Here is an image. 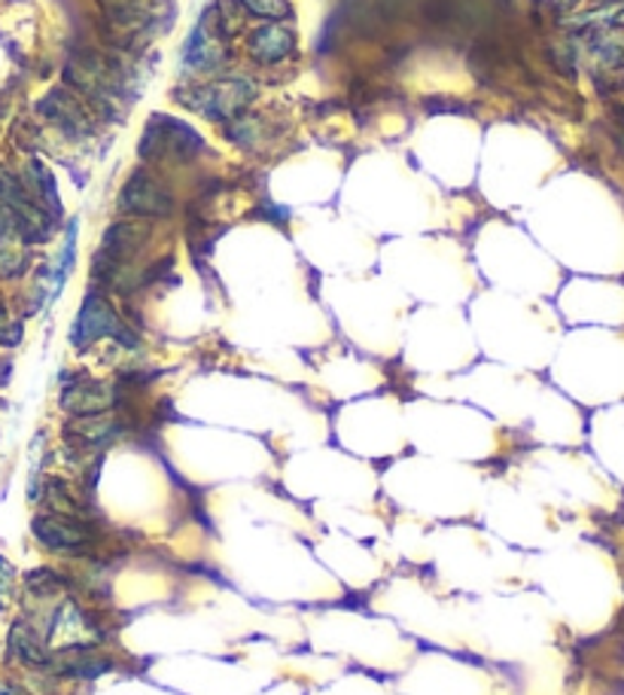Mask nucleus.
<instances>
[{"label":"nucleus","mask_w":624,"mask_h":695,"mask_svg":"<svg viewBox=\"0 0 624 695\" xmlns=\"http://www.w3.org/2000/svg\"><path fill=\"white\" fill-rule=\"evenodd\" d=\"M150 229L141 220H119L107 226L101 248L91 260V281L98 287H110L117 293H131L141 287V275L134 269V253L143 248Z\"/></svg>","instance_id":"nucleus-1"},{"label":"nucleus","mask_w":624,"mask_h":695,"mask_svg":"<svg viewBox=\"0 0 624 695\" xmlns=\"http://www.w3.org/2000/svg\"><path fill=\"white\" fill-rule=\"evenodd\" d=\"M67 89L91 107L98 117H119V98L125 95V70L113 55L101 53H77L67 58L65 65Z\"/></svg>","instance_id":"nucleus-2"},{"label":"nucleus","mask_w":624,"mask_h":695,"mask_svg":"<svg viewBox=\"0 0 624 695\" xmlns=\"http://www.w3.org/2000/svg\"><path fill=\"white\" fill-rule=\"evenodd\" d=\"M0 224L15 232L25 245H43L53 238L58 220L28 193L22 174L0 165Z\"/></svg>","instance_id":"nucleus-3"},{"label":"nucleus","mask_w":624,"mask_h":695,"mask_svg":"<svg viewBox=\"0 0 624 695\" xmlns=\"http://www.w3.org/2000/svg\"><path fill=\"white\" fill-rule=\"evenodd\" d=\"M205 153V138L177 117L156 113L150 117L138 141V156L143 162H189Z\"/></svg>","instance_id":"nucleus-4"},{"label":"nucleus","mask_w":624,"mask_h":695,"mask_svg":"<svg viewBox=\"0 0 624 695\" xmlns=\"http://www.w3.org/2000/svg\"><path fill=\"white\" fill-rule=\"evenodd\" d=\"M98 339H113L122 348H138V336L134 329L119 317V312L110 305L101 290L86 293V300L79 305L74 327H70V345L74 348H89L91 341Z\"/></svg>","instance_id":"nucleus-5"},{"label":"nucleus","mask_w":624,"mask_h":695,"mask_svg":"<svg viewBox=\"0 0 624 695\" xmlns=\"http://www.w3.org/2000/svg\"><path fill=\"white\" fill-rule=\"evenodd\" d=\"M253 98H256V86L244 77H220L180 95V101L189 110L217 122H234L238 117H244Z\"/></svg>","instance_id":"nucleus-6"},{"label":"nucleus","mask_w":624,"mask_h":695,"mask_svg":"<svg viewBox=\"0 0 624 695\" xmlns=\"http://www.w3.org/2000/svg\"><path fill=\"white\" fill-rule=\"evenodd\" d=\"M31 534L43 550L55 552V555H70V558H83L95 550V534L86 525V519H67V515H55V512H43L34 519Z\"/></svg>","instance_id":"nucleus-7"},{"label":"nucleus","mask_w":624,"mask_h":695,"mask_svg":"<svg viewBox=\"0 0 624 695\" xmlns=\"http://www.w3.org/2000/svg\"><path fill=\"white\" fill-rule=\"evenodd\" d=\"M119 208L138 220H162V217H171L174 196L153 171L138 169L119 193Z\"/></svg>","instance_id":"nucleus-8"},{"label":"nucleus","mask_w":624,"mask_h":695,"mask_svg":"<svg viewBox=\"0 0 624 695\" xmlns=\"http://www.w3.org/2000/svg\"><path fill=\"white\" fill-rule=\"evenodd\" d=\"M40 119H46L58 132L67 138H89L95 132V113L74 89H53L40 98L37 105Z\"/></svg>","instance_id":"nucleus-9"},{"label":"nucleus","mask_w":624,"mask_h":695,"mask_svg":"<svg viewBox=\"0 0 624 695\" xmlns=\"http://www.w3.org/2000/svg\"><path fill=\"white\" fill-rule=\"evenodd\" d=\"M58 403L74 419H91V415H105L117 406L119 394L117 388H110L105 381L89 379V376H70L65 379Z\"/></svg>","instance_id":"nucleus-10"},{"label":"nucleus","mask_w":624,"mask_h":695,"mask_svg":"<svg viewBox=\"0 0 624 695\" xmlns=\"http://www.w3.org/2000/svg\"><path fill=\"white\" fill-rule=\"evenodd\" d=\"M226 58H229V50H226L222 28L217 25V19L210 22V15H201L198 25L193 28V34L186 37V46H183V67L217 70V67L226 65Z\"/></svg>","instance_id":"nucleus-11"},{"label":"nucleus","mask_w":624,"mask_h":695,"mask_svg":"<svg viewBox=\"0 0 624 695\" xmlns=\"http://www.w3.org/2000/svg\"><path fill=\"white\" fill-rule=\"evenodd\" d=\"M110 669H113V659L98 653L95 643H70V647H62L58 653H53L46 671L62 674V677H77V681H95Z\"/></svg>","instance_id":"nucleus-12"},{"label":"nucleus","mask_w":624,"mask_h":695,"mask_svg":"<svg viewBox=\"0 0 624 695\" xmlns=\"http://www.w3.org/2000/svg\"><path fill=\"white\" fill-rule=\"evenodd\" d=\"M125 433V421L117 415H91V419H74V424L65 427V443H70L79 452H98V448L110 446Z\"/></svg>","instance_id":"nucleus-13"},{"label":"nucleus","mask_w":624,"mask_h":695,"mask_svg":"<svg viewBox=\"0 0 624 695\" xmlns=\"http://www.w3.org/2000/svg\"><path fill=\"white\" fill-rule=\"evenodd\" d=\"M296 50V34L286 25H262L248 40V53L256 65H277Z\"/></svg>","instance_id":"nucleus-14"},{"label":"nucleus","mask_w":624,"mask_h":695,"mask_svg":"<svg viewBox=\"0 0 624 695\" xmlns=\"http://www.w3.org/2000/svg\"><path fill=\"white\" fill-rule=\"evenodd\" d=\"M10 653L28 669L40 671L50 669V659H53V650L46 647V641L40 638L37 631L28 626L25 619L13 622V629H10Z\"/></svg>","instance_id":"nucleus-15"},{"label":"nucleus","mask_w":624,"mask_h":695,"mask_svg":"<svg viewBox=\"0 0 624 695\" xmlns=\"http://www.w3.org/2000/svg\"><path fill=\"white\" fill-rule=\"evenodd\" d=\"M107 25L117 31L119 43H125L131 34H138L146 25V7L141 0H98Z\"/></svg>","instance_id":"nucleus-16"},{"label":"nucleus","mask_w":624,"mask_h":695,"mask_svg":"<svg viewBox=\"0 0 624 695\" xmlns=\"http://www.w3.org/2000/svg\"><path fill=\"white\" fill-rule=\"evenodd\" d=\"M22 184L28 186V193L37 198L43 208L53 214L55 220L62 217V198H58V184H55L53 171L46 169L40 159H31L22 171Z\"/></svg>","instance_id":"nucleus-17"},{"label":"nucleus","mask_w":624,"mask_h":695,"mask_svg":"<svg viewBox=\"0 0 624 695\" xmlns=\"http://www.w3.org/2000/svg\"><path fill=\"white\" fill-rule=\"evenodd\" d=\"M28 245L0 224V281L19 278L28 269Z\"/></svg>","instance_id":"nucleus-18"},{"label":"nucleus","mask_w":624,"mask_h":695,"mask_svg":"<svg viewBox=\"0 0 624 695\" xmlns=\"http://www.w3.org/2000/svg\"><path fill=\"white\" fill-rule=\"evenodd\" d=\"M40 498L46 503V512H55V515H67V519H86L89 515L86 507L74 498V491L62 479H50L43 486V491H40Z\"/></svg>","instance_id":"nucleus-19"},{"label":"nucleus","mask_w":624,"mask_h":695,"mask_svg":"<svg viewBox=\"0 0 624 695\" xmlns=\"http://www.w3.org/2000/svg\"><path fill=\"white\" fill-rule=\"evenodd\" d=\"M74 260H77V224H70V229H67V241H65V248H62V253H58V260H55V269H53V278H50V302L62 293V287H65V281L67 275H70V269H74Z\"/></svg>","instance_id":"nucleus-20"},{"label":"nucleus","mask_w":624,"mask_h":695,"mask_svg":"<svg viewBox=\"0 0 624 695\" xmlns=\"http://www.w3.org/2000/svg\"><path fill=\"white\" fill-rule=\"evenodd\" d=\"M234 3H241L250 15L274 19V22H281V19H286V15H293L289 0H234Z\"/></svg>","instance_id":"nucleus-21"},{"label":"nucleus","mask_w":624,"mask_h":695,"mask_svg":"<svg viewBox=\"0 0 624 695\" xmlns=\"http://www.w3.org/2000/svg\"><path fill=\"white\" fill-rule=\"evenodd\" d=\"M25 586L40 598H50L58 589H65V579L58 577L55 571H31L25 577Z\"/></svg>","instance_id":"nucleus-22"},{"label":"nucleus","mask_w":624,"mask_h":695,"mask_svg":"<svg viewBox=\"0 0 624 695\" xmlns=\"http://www.w3.org/2000/svg\"><path fill=\"white\" fill-rule=\"evenodd\" d=\"M576 25L588 28V25H600V28H624V3L618 7H606V10H598V13L579 15Z\"/></svg>","instance_id":"nucleus-23"},{"label":"nucleus","mask_w":624,"mask_h":695,"mask_svg":"<svg viewBox=\"0 0 624 695\" xmlns=\"http://www.w3.org/2000/svg\"><path fill=\"white\" fill-rule=\"evenodd\" d=\"M22 341V324L10 317V308L0 300V345H19Z\"/></svg>","instance_id":"nucleus-24"},{"label":"nucleus","mask_w":624,"mask_h":695,"mask_svg":"<svg viewBox=\"0 0 624 695\" xmlns=\"http://www.w3.org/2000/svg\"><path fill=\"white\" fill-rule=\"evenodd\" d=\"M10 583H13V564L0 555V610H3V604H7V591H10Z\"/></svg>","instance_id":"nucleus-25"},{"label":"nucleus","mask_w":624,"mask_h":695,"mask_svg":"<svg viewBox=\"0 0 624 695\" xmlns=\"http://www.w3.org/2000/svg\"><path fill=\"white\" fill-rule=\"evenodd\" d=\"M0 695H25L22 689H15L10 683H0Z\"/></svg>","instance_id":"nucleus-26"},{"label":"nucleus","mask_w":624,"mask_h":695,"mask_svg":"<svg viewBox=\"0 0 624 695\" xmlns=\"http://www.w3.org/2000/svg\"><path fill=\"white\" fill-rule=\"evenodd\" d=\"M555 3H560V7H572L576 0H555Z\"/></svg>","instance_id":"nucleus-27"},{"label":"nucleus","mask_w":624,"mask_h":695,"mask_svg":"<svg viewBox=\"0 0 624 695\" xmlns=\"http://www.w3.org/2000/svg\"><path fill=\"white\" fill-rule=\"evenodd\" d=\"M606 3H615V0H606Z\"/></svg>","instance_id":"nucleus-28"}]
</instances>
